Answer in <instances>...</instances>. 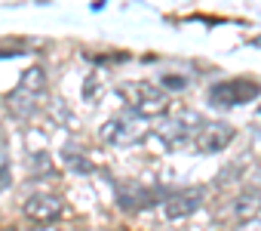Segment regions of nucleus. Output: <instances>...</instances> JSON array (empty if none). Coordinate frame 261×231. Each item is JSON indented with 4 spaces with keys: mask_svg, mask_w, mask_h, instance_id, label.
<instances>
[{
    "mask_svg": "<svg viewBox=\"0 0 261 231\" xmlns=\"http://www.w3.org/2000/svg\"><path fill=\"white\" fill-rule=\"evenodd\" d=\"M188 83H191V77L188 74H163L160 77V89L163 93H181V89H188Z\"/></svg>",
    "mask_w": 261,
    "mask_h": 231,
    "instance_id": "9",
    "label": "nucleus"
},
{
    "mask_svg": "<svg viewBox=\"0 0 261 231\" xmlns=\"http://www.w3.org/2000/svg\"><path fill=\"white\" fill-rule=\"evenodd\" d=\"M200 124H203L200 114L188 111V114H178V118H169V121L157 130V136H160V142L169 145V148H185V145L194 142V133H197Z\"/></svg>",
    "mask_w": 261,
    "mask_h": 231,
    "instance_id": "4",
    "label": "nucleus"
},
{
    "mask_svg": "<svg viewBox=\"0 0 261 231\" xmlns=\"http://www.w3.org/2000/svg\"><path fill=\"white\" fill-rule=\"evenodd\" d=\"M65 164H68V167H74L77 173H89V170H92V164H89V160H83V157H80L77 151H71V148L65 151Z\"/></svg>",
    "mask_w": 261,
    "mask_h": 231,
    "instance_id": "11",
    "label": "nucleus"
},
{
    "mask_svg": "<svg viewBox=\"0 0 261 231\" xmlns=\"http://www.w3.org/2000/svg\"><path fill=\"white\" fill-rule=\"evenodd\" d=\"M258 206H261V197H258V194H243V197L237 200V216L252 219V216L258 213Z\"/></svg>",
    "mask_w": 261,
    "mask_h": 231,
    "instance_id": "10",
    "label": "nucleus"
},
{
    "mask_svg": "<svg viewBox=\"0 0 261 231\" xmlns=\"http://www.w3.org/2000/svg\"><path fill=\"white\" fill-rule=\"evenodd\" d=\"M233 127L230 124H218V121H203L194 133V142L191 148H197L200 154H215V151H224L230 142H233Z\"/></svg>",
    "mask_w": 261,
    "mask_h": 231,
    "instance_id": "5",
    "label": "nucleus"
},
{
    "mask_svg": "<svg viewBox=\"0 0 261 231\" xmlns=\"http://www.w3.org/2000/svg\"><path fill=\"white\" fill-rule=\"evenodd\" d=\"M123 99L129 102V111L142 114V118H157V114H163L169 108V96L151 83H126L123 86Z\"/></svg>",
    "mask_w": 261,
    "mask_h": 231,
    "instance_id": "1",
    "label": "nucleus"
},
{
    "mask_svg": "<svg viewBox=\"0 0 261 231\" xmlns=\"http://www.w3.org/2000/svg\"><path fill=\"white\" fill-rule=\"evenodd\" d=\"M200 203H203V194L194 191V188H185V191H169L160 206H163V216L175 222V219L194 216V213L200 210Z\"/></svg>",
    "mask_w": 261,
    "mask_h": 231,
    "instance_id": "7",
    "label": "nucleus"
},
{
    "mask_svg": "<svg viewBox=\"0 0 261 231\" xmlns=\"http://www.w3.org/2000/svg\"><path fill=\"white\" fill-rule=\"evenodd\" d=\"M166 194L169 191L163 188H145L139 182H123L117 188V203L123 210H151V206H160Z\"/></svg>",
    "mask_w": 261,
    "mask_h": 231,
    "instance_id": "6",
    "label": "nucleus"
},
{
    "mask_svg": "<svg viewBox=\"0 0 261 231\" xmlns=\"http://www.w3.org/2000/svg\"><path fill=\"white\" fill-rule=\"evenodd\" d=\"M258 96H261V86L255 80H243V77L218 80V83L209 86V102L218 105V108H237V105H246Z\"/></svg>",
    "mask_w": 261,
    "mask_h": 231,
    "instance_id": "3",
    "label": "nucleus"
},
{
    "mask_svg": "<svg viewBox=\"0 0 261 231\" xmlns=\"http://www.w3.org/2000/svg\"><path fill=\"white\" fill-rule=\"evenodd\" d=\"M22 210H25V216L34 219V222H56V219H62V213H65L62 200H59L56 194H46V191L31 194Z\"/></svg>",
    "mask_w": 261,
    "mask_h": 231,
    "instance_id": "8",
    "label": "nucleus"
},
{
    "mask_svg": "<svg viewBox=\"0 0 261 231\" xmlns=\"http://www.w3.org/2000/svg\"><path fill=\"white\" fill-rule=\"evenodd\" d=\"M145 136V118L136 111H123L117 118H111L101 127V139L114 148H126V145H136Z\"/></svg>",
    "mask_w": 261,
    "mask_h": 231,
    "instance_id": "2",
    "label": "nucleus"
}]
</instances>
